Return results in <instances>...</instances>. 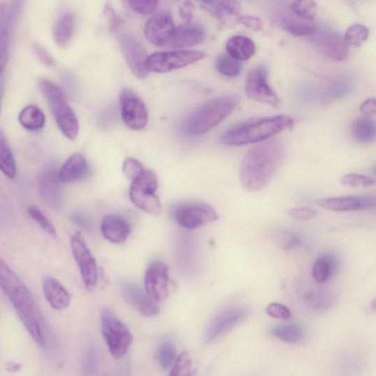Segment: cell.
Returning <instances> with one entry per match:
<instances>
[{
    "label": "cell",
    "instance_id": "cell-20",
    "mask_svg": "<svg viewBox=\"0 0 376 376\" xmlns=\"http://www.w3.org/2000/svg\"><path fill=\"white\" fill-rule=\"evenodd\" d=\"M155 188L138 182H133L129 189V196L133 203L140 210L159 215L163 208L160 199L156 195Z\"/></svg>",
    "mask_w": 376,
    "mask_h": 376
},
{
    "label": "cell",
    "instance_id": "cell-49",
    "mask_svg": "<svg viewBox=\"0 0 376 376\" xmlns=\"http://www.w3.org/2000/svg\"><path fill=\"white\" fill-rule=\"evenodd\" d=\"M36 52L38 59L47 66H52L54 65V60L47 51L41 46L36 48Z\"/></svg>",
    "mask_w": 376,
    "mask_h": 376
},
{
    "label": "cell",
    "instance_id": "cell-44",
    "mask_svg": "<svg viewBox=\"0 0 376 376\" xmlns=\"http://www.w3.org/2000/svg\"><path fill=\"white\" fill-rule=\"evenodd\" d=\"M289 215L296 221H309L317 215L316 210L310 208H296L289 211Z\"/></svg>",
    "mask_w": 376,
    "mask_h": 376
},
{
    "label": "cell",
    "instance_id": "cell-13",
    "mask_svg": "<svg viewBox=\"0 0 376 376\" xmlns=\"http://www.w3.org/2000/svg\"><path fill=\"white\" fill-rule=\"evenodd\" d=\"M120 45L126 62L133 75L141 79L148 76L149 56L145 48L133 36L122 34L120 36Z\"/></svg>",
    "mask_w": 376,
    "mask_h": 376
},
{
    "label": "cell",
    "instance_id": "cell-34",
    "mask_svg": "<svg viewBox=\"0 0 376 376\" xmlns=\"http://www.w3.org/2000/svg\"><path fill=\"white\" fill-rule=\"evenodd\" d=\"M178 358L175 345L169 340L163 341L157 351L158 364L164 370L171 369Z\"/></svg>",
    "mask_w": 376,
    "mask_h": 376
},
{
    "label": "cell",
    "instance_id": "cell-22",
    "mask_svg": "<svg viewBox=\"0 0 376 376\" xmlns=\"http://www.w3.org/2000/svg\"><path fill=\"white\" fill-rule=\"evenodd\" d=\"M204 28L194 23H186L175 28L167 47L183 49L199 45L204 41Z\"/></svg>",
    "mask_w": 376,
    "mask_h": 376
},
{
    "label": "cell",
    "instance_id": "cell-14",
    "mask_svg": "<svg viewBox=\"0 0 376 376\" xmlns=\"http://www.w3.org/2000/svg\"><path fill=\"white\" fill-rule=\"evenodd\" d=\"M59 171L55 165H49L41 171L38 179L41 196L52 210H59L63 206L64 195Z\"/></svg>",
    "mask_w": 376,
    "mask_h": 376
},
{
    "label": "cell",
    "instance_id": "cell-12",
    "mask_svg": "<svg viewBox=\"0 0 376 376\" xmlns=\"http://www.w3.org/2000/svg\"><path fill=\"white\" fill-rule=\"evenodd\" d=\"M168 266L161 260H154L148 266L144 287L147 294L156 302L166 300L170 294Z\"/></svg>",
    "mask_w": 376,
    "mask_h": 376
},
{
    "label": "cell",
    "instance_id": "cell-26",
    "mask_svg": "<svg viewBox=\"0 0 376 376\" xmlns=\"http://www.w3.org/2000/svg\"><path fill=\"white\" fill-rule=\"evenodd\" d=\"M226 50L228 55L236 60L240 62H247L255 55L256 45L251 38L236 36L228 40Z\"/></svg>",
    "mask_w": 376,
    "mask_h": 376
},
{
    "label": "cell",
    "instance_id": "cell-24",
    "mask_svg": "<svg viewBox=\"0 0 376 376\" xmlns=\"http://www.w3.org/2000/svg\"><path fill=\"white\" fill-rule=\"evenodd\" d=\"M43 291L50 305L56 310L66 309L70 303V296L62 284L52 277L43 280Z\"/></svg>",
    "mask_w": 376,
    "mask_h": 376
},
{
    "label": "cell",
    "instance_id": "cell-30",
    "mask_svg": "<svg viewBox=\"0 0 376 376\" xmlns=\"http://www.w3.org/2000/svg\"><path fill=\"white\" fill-rule=\"evenodd\" d=\"M19 122L29 131H37L45 126V115L37 106H29L20 113Z\"/></svg>",
    "mask_w": 376,
    "mask_h": 376
},
{
    "label": "cell",
    "instance_id": "cell-28",
    "mask_svg": "<svg viewBox=\"0 0 376 376\" xmlns=\"http://www.w3.org/2000/svg\"><path fill=\"white\" fill-rule=\"evenodd\" d=\"M202 9L206 10L211 16L222 20L228 16L238 15L240 3L236 1H210L200 3Z\"/></svg>",
    "mask_w": 376,
    "mask_h": 376
},
{
    "label": "cell",
    "instance_id": "cell-45",
    "mask_svg": "<svg viewBox=\"0 0 376 376\" xmlns=\"http://www.w3.org/2000/svg\"><path fill=\"white\" fill-rule=\"evenodd\" d=\"M238 22L254 31H261L263 29V21L258 17H239Z\"/></svg>",
    "mask_w": 376,
    "mask_h": 376
},
{
    "label": "cell",
    "instance_id": "cell-51",
    "mask_svg": "<svg viewBox=\"0 0 376 376\" xmlns=\"http://www.w3.org/2000/svg\"><path fill=\"white\" fill-rule=\"evenodd\" d=\"M20 368H21V366H20V365H18V364L11 363V364L8 365V370L9 371H11V372L17 371Z\"/></svg>",
    "mask_w": 376,
    "mask_h": 376
},
{
    "label": "cell",
    "instance_id": "cell-53",
    "mask_svg": "<svg viewBox=\"0 0 376 376\" xmlns=\"http://www.w3.org/2000/svg\"><path fill=\"white\" fill-rule=\"evenodd\" d=\"M373 172L374 173L375 175H376V166H375L373 168Z\"/></svg>",
    "mask_w": 376,
    "mask_h": 376
},
{
    "label": "cell",
    "instance_id": "cell-32",
    "mask_svg": "<svg viewBox=\"0 0 376 376\" xmlns=\"http://www.w3.org/2000/svg\"><path fill=\"white\" fill-rule=\"evenodd\" d=\"M0 168L4 175L10 180L17 176V165L9 144L1 133L0 138Z\"/></svg>",
    "mask_w": 376,
    "mask_h": 376
},
{
    "label": "cell",
    "instance_id": "cell-46",
    "mask_svg": "<svg viewBox=\"0 0 376 376\" xmlns=\"http://www.w3.org/2000/svg\"><path fill=\"white\" fill-rule=\"evenodd\" d=\"M195 6L192 2H185L180 8V14L182 20L186 23L192 22Z\"/></svg>",
    "mask_w": 376,
    "mask_h": 376
},
{
    "label": "cell",
    "instance_id": "cell-10",
    "mask_svg": "<svg viewBox=\"0 0 376 376\" xmlns=\"http://www.w3.org/2000/svg\"><path fill=\"white\" fill-rule=\"evenodd\" d=\"M121 115L129 129L141 130L148 124L149 114L145 103L131 89H124L120 95Z\"/></svg>",
    "mask_w": 376,
    "mask_h": 376
},
{
    "label": "cell",
    "instance_id": "cell-2",
    "mask_svg": "<svg viewBox=\"0 0 376 376\" xmlns=\"http://www.w3.org/2000/svg\"><path fill=\"white\" fill-rule=\"evenodd\" d=\"M0 284L29 334L39 345L45 346V320L37 303L28 287L3 259L0 261Z\"/></svg>",
    "mask_w": 376,
    "mask_h": 376
},
{
    "label": "cell",
    "instance_id": "cell-23",
    "mask_svg": "<svg viewBox=\"0 0 376 376\" xmlns=\"http://www.w3.org/2000/svg\"><path fill=\"white\" fill-rule=\"evenodd\" d=\"M101 230L104 238L115 244L125 242L130 233L127 222L122 217L115 215L105 217L101 224Z\"/></svg>",
    "mask_w": 376,
    "mask_h": 376
},
{
    "label": "cell",
    "instance_id": "cell-15",
    "mask_svg": "<svg viewBox=\"0 0 376 376\" xmlns=\"http://www.w3.org/2000/svg\"><path fill=\"white\" fill-rule=\"evenodd\" d=\"M176 27L168 11L157 12L146 23L144 34L153 45L167 47Z\"/></svg>",
    "mask_w": 376,
    "mask_h": 376
},
{
    "label": "cell",
    "instance_id": "cell-43",
    "mask_svg": "<svg viewBox=\"0 0 376 376\" xmlns=\"http://www.w3.org/2000/svg\"><path fill=\"white\" fill-rule=\"evenodd\" d=\"M266 312L269 316L280 320H287L292 315L290 310L279 303H270L266 309Z\"/></svg>",
    "mask_w": 376,
    "mask_h": 376
},
{
    "label": "cell",
    "instance_id": "cell-21",
    "mask_svg": "<svg viewBox=\"0 0 376 376\" xmlns=\"http://www.w3.org/2000/svg\"><path fill=\"white\" fill-rule=\"evenodd\" d=\"M317 43L318 48L331 60L342 62L349 55L348 43L337 32H321L317 38Z\"/></svg>",
    "mask_w": 376,
    "mask_h": 376
},
{
    "label": "cell",
    "instance_id": "cell-27",
    "mask_svg": "<svg viewBox=\"0 0 376 376\" xmlns=\"http://www.w3.org/2000/svg\"><path fill=\"white\" fill-rule=\"evenodd\" d=\"M75 26L74 14L71 12H64L57 18L54 28L53 36L57 45L66 47L73 36Z\"/></svg>",
    "mask_w": 376,
    "mask_h": 376
},
{
    "label": "cell",
    "instance_id": "cell-18",
    "mask_svg": "<svg viewBox=\"0 0 376 376\" xmlns=\"http://www.w3.org/2000/svg\"><path fill=\"white\" fill-rule=\"evenodd\" d=\"M122 293L129 305L141 314L152 317L160 313L157 302L146 291H143L138 285L130 282L125 283L122 285Z\"/></svg>",
    "mask_w": 376,
    "mask_h": 376
},
{
    "label": "cell",
    "instance_id": "cell-7",
    "mask_svg": "<svg viewBox=\"0 0 376 376\" xmlns=\"http://www.w3.org/2000/svg\"><path fill=\"white\" fill-rule=\"evenodd\" d=\"M173 221L189 230L196 229L219 219L210 205L200 201H188L173 206L171 210Z\"/></svg>",
    "mask_w": 376,
    "mask_h": 376
},
{
    "label": "cell",
    "instance_id": "cell-8",
    "mask_svg": "<svg viewBox=\"0 0 376 376\" xmlns=\"http://www.w3.org/2000/svg\"><path fill=\"white\" fill-rule=\"evenodd\" d=\"M205 57V52L198 50L159 52L149 56L147 68L150 72L167 73L203 60Z\"/></svg>",
    "mask_w": 376,
    "mask_h": 376
},
{
    "label": "cell",
    "instance_id": "cell-50",
    "mask_svg": "<svg viewBox=\"0 0 376 376\" xmlns=\"http://www.w3.org/2000/svg\"><path fill=\"white\" fill-rule=\"evenodd\" d=\"M71 219L76 224L84 229H89L92 227L91 222L81 213L76 212L71 216Z\"/></svg>",
    "mask_w": 376,
    "mask_h": 376
},
{
    "label": "cell",
    "instance_id": "cell-40",
    "mask_svg": "<svg viewBox=\"0 0 376 376\" xmlns=\"http://www.w3.org/2000/svg\"><path fill=\"white\" fill-rule=\"evenodd\" d=\"M145 170L140 161L134 158H127L122 166V171L126 178L131 182L136 180Z\"/></svg>",
    "mask_w": 376,
    "mask_h": 376
},
{
    "label": "cell",
    "instance_id": "cell-38",
    "mask_svg": "<svg viewBox=\"0 0 376 376\" xmlns=\"http://www.w3.org/2000/svg\"><path fill=\"white\" fill-rule=\"evenodd\" d=\"M293 12L303 20L314 22L317 15V4L314 1H296L290 4Z\"/></svg>",
    "mask_w": 376,
    "mask_h": 376
},
{
    "label": "cell",
    "instance_id": "cell-35",
    "mask_svg": "<svg viewBox=\"0 0 376 376\" xmlns=\"http://www.w3.org/2000/svg\"><path fill=\"white\" fill-rule=\"evenodd\" d=\"M215 68L223 76L236 78L241 73L242 64L228 54L222 55L216 60Z\"/></svg>",
    "mask_w": 376,
    "mask_h": 376
},
{
    "label": "cell",
    "instance_id": "cell-52",
    "mask_svg": "<svg viewBox=\"0 0 376 376\" xmlns=\"http://www.w3.org/2000/svg\"><path fill=\"white\" fill-rule=\"evenodd\" d=\"M372 310L376 313V298L371 303Z\"/></svg>",
    "mask_w": 376,
    "mask_h": 376
},
{
    "label": "cell",
    "instance_id": "cell-9",
    "mask_svg": "<svg viewBox=\"0 0 376 376\" xmlns=\"http://www.w3.org/2000/svg\"><path fill=\"white\" fill-rule=\"evenodd\" d=\"M245 91L255 102L273 107L280 106V99L268 83V70L265 66L259 65L250 70L245 80Z\"/></svg>",
    "mask_w": 376,
    "mask_h": 376
},
{
    "label": "cell",
    "instance_id": "cell-11",
    "mask_svg": "<svg viewBox=\"0 0 376 376\" xmlns=\"http://www.w3.org/2000/svg\"><path fill=\"white\" fill-rule=\"evenodd\" d=\"M71 250L86 290L93 291L98 282L97 266L94 257L80 234L72 237Z\"/></svg>",
    "mask_w": 376,
    "mask_h": 376
},
{
    "label": "cell",
    "instance_id": "cell-17",
    "mask_svg": "<svg viewBox=\"0 0 376 376\" xmlns=\"http://www.w3.org/2000/svg\"><path fill=\"white\" fill-rule=\"evenodd\" d=\"M317 205L334 212H352L376 208V196H345L321 198Z\"/></svg>",
    "mask_w": 376,
    "mask_h": 376
},
{
    "label": "cell",
    "instance_id": "cell-1",
    "mask_svg": "<svg viewBox=\"0 0 376 376\" xmlns=\"http://www.w3.org/2000/svg\"><path fill=\"white\" fill-rule=\"evenodd\" d=\"M284 160V146L277 138L265 140L252 148L243 159L240 178L249 191L265 188L277 175Z\"/></svg>",
    "mask_w": 376,
    "mask_h": 376
},
{
    "label": "cell",
    "instance_id": "cell-25",
    "mask_svg": "<svg viewBox=\"0 0 376 376\" xmlns=\"http://www.w3.org/2000/svg\"><path fill=\"white\" fill-rule=\"evenodd\" d=\"M89 171V165L80 154L71 155L59 170L61 180L70 183L84 178Z\"/></svg>",
    "mask_w": 376,
    "mask_h": 376
},
{
    "label": "cell",
    "instance_id": "cell-19",
    "mask_svg": "<svg viewBox=\"0 0 376 376\" xmlns=\"http://www.w3.org/2000/svg\"><path fill=\"white\" fill-rule=\"evenodd\" d=\"M275 20L284 31L296 36H312L317 31L314 22L300 18L293 12L290 6L278 10Z\"/></svg>",
    "mask_w": 376,
    "mask_h": 376
},
{
    "label": "cell",
    "instance_id": "cell-37",
    "mask_svg": "<svg viewBox=\"0 0 376 376\" xmlns=\"http://www.w3.org/2000/svg\"><path fill=\"white\" fill-rule=\"evenodd\" d=\"M193 360L189 354L182 352L172 367L168 376H194Z\"/></svg>",
    "mask_w": 376,
    "mask_h": 376
},
{
    "label": "cell",
    "instance_id": "cell-29",
    "mask_svg": "<svg viewBox=\"0 0 376 376\" xmlns=\"http://www.w3.org/2000/svg\"><path fill=\"white\" fill-rule=\"evenodd\" d=\"M354 138L361 143H370L376 140V121L370 117L357 119L352 127Z\"/></svg>",
    "mask_w": 376,
    "mask_h": 376
},
{
    "label": "cell",
    "instance_id": "cell-41",
    "mask_svg": "<svg viewBox=\"0 0 376 376\" xmlns=\"http://www.w3.org/2000/svg\"><path fill=\"white\" fill-rule=\"evenodd\" d=\"M340 182L342 185L350 187H368L375 184V181L365 175L349 173L342 177Z\"/></svg>",
    "mask_w": 376,
    "mask_h": 376
},
{
    "label": "cell",
    "instance_id": "cell-42",
    "mask_svg": "<svg viewBox=\"0 0 376 376\" xmlns=\"http://www.w3.org/2000/svg\"><path fill=\"white\" fill-rule=\"evenodd\" d=\"M127 3L135 12L141 15H149L157 8V1H146V0H131Z\"/></svg>",
    "mask_w": 376,
    "mask_h": 376
},
{
    "label": "cell",
    "instance_id": "cell-48",
    "mask_svg": "<svg viewBox=\"0 0 376 376\" xmlns=\"http://www.w3.org/2000/svg\"><path fill=\"white\" fill-rule=\"evenodd\" d=\"M360 111L364 115H376V98H369L361 105Z\"/></svg>",
    "mask_w": 376,
    "mask_h": 376
},
{
    "label": "cell",
    "instance_id": "cell-47",
    "mask_svg": "<svg viewBox=\"0 0 376 376\" xmlns=\"http://www.w3.org/2000/svg\"><path fill=\"white\" fill-rule=\"evenodd\" d=\"M84 366L85 371L90 375L93 374L96 370V356L93 349H90L87 353Z\"/></svg>",
    "mask_w": 376,
    "mask_h": 376
},
{
    "label": "cell",
    "instance_id": "cell-39",
    "mask_svg": "<svg viewBox=\"0 0 376 376\" xmlns=\"http://www.w3.org/2000/svg\"><path fill=\"white\" fill-rule=\"evenodd\" d=\"M28 213L33 220L45 231L46 233L52 238L57 237V231L55 226L50 221L48 217L43 214L39 209L35 207L28 208Z\"/></svg>",
    "mask_w": 376,
    "mask_h": 376
},
{
    "label": "cell",
    "instance_id": "cell-36",
    "mask_svg": "<svg viewBox=\"0 0 376 376\" xmlns=\"http://www.w3.org/2000/svg\"><path fill=\"white\" fill-rule=\"evenodd\" d=\"M369 31L367 27L361 24L352 25L347 30L344 38L349 45L360 47L368 40Z\"/></svg>",
    "mask_w": 376,
    "mask_h": 376
},
{
    "label": "cell",
    "instance_id": "cell-6",
    "mask_svg": "<svg viewBox=\"0 0 376 376\" xmlns=\"http://www.w3.org/2000/svg\"><path fill=\"white\" fill-rule=\"evenodd\" d=\"M101 327L110 353L117 359L124 356L133 341L129 329L108 308L101 315Z\"/></svg>",
    "mask_w": 376,
    "mask_h": 376
},
{
    "label": "cell",
    "instance_id": "cell-5",
    "mask_svg": "<svg viewBox=\"0 0 376 376\" xmlns=\"http://www.w3.org/2000/svg\"><path fill=\"white\" fill-rule=\"evenodd\" d=\"M39 88L47 99L56 123L62 133L68 139L75 140L79 133L78 120L60 87L51 81L43 80L39 82Z\"/></svg>",
    "mask_w": 376,
    "mask_h": 376
},
{
    "label": "cell",
    "instance_id": "cell-31",
    "mask_svg": "<svg viewBox=\"0 0 376 376\" xmlns=\"http://www.w3.org/2000/svg\"><path fill=\"white\" fill-rule=\"evenodd\" d=\"M271 335L284 342L297 344L305 338V330L298 324H288L273 327Z\"/></svg>",
    "mask_w": 376,
    "mask_h": 376
},
{
    "label": "cell",
    "instance_id": "cell-33",
    "mask_svg": "<svg viewBox=\"0 0 376 376\" xmlns=\"http://www.w3.org/2000/svg\"><path fill=\"white\" fill-rule=\"evenodd\" d=\"M336 261L334 258L324 256L317 260L312 268V277L317 283L326 282L333 274L336 268Z\"/></svg>",
    "mask_w": 376,
    "mask_h": 376
},
{
    "label": "cell",
    "instance_id": "cell-16",
    "mask_svg": "<svg viewBox=\"0 0 376 376\" xmlns=\"http://www.w3.org/2000/svg\"><path fill=\"white\" fill-rule=\"evenodd\" d=\"M247 308L236 306L226 309L216 316L210 324L205 333V341L211 343L231 328L243 321L249 316Z\"/></svg>",
    "mask_w": 376,
    "mask_h": 376
},
{
    "label": "cell",
    "instance_id": "cell-3",
    "mask_svg": "<svg viewBox=\"0 0 376 376\" xmlns=\"http://www.w3.org/2000/svg\"><path fill=\"white\" fill-rule=\"evenodd\" d=\"M294 124L291 117L280 115L231 129L223 135L222 142L226 146L248 145L265 141L287 129H291Z\"/></svg>",
    "mask_w": 376,
    "mask_h": 376
},
{
    "label": "cell",
    "instance_id": "cell-4",
    "mask_svg": "<svg viewBox=\"0 0 376 376\" xmlns=\"http://www.w3.org/2000/svg\"><path fill=\"white\" fill-rule=\"evenodd\" d=\"M238 103L239 98L236 95H226L210 101L187 119L184 124L185 132L194 136L207 133L233 113Z\"/></svg>",
    "mask_w": 376,
    "mask_h": 376
}]
</instances>
